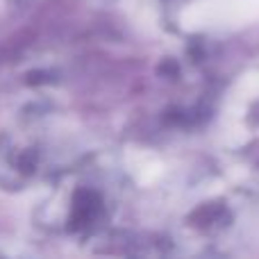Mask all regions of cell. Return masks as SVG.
<instances>
[{
    "mask_svg": "<svg viewBox=\"0 0 259 259\" xmlns=\"http://www.w3.org/2000/svg\"><path fill=\"white\" fill-rule=\"evenodd\" d=\"M114 205V187L103 173L89 168L71 170L41 202L36 223L53 234L98 237L112 221Z\"/></svg>",
    "mask_w": 259,
    "mask_h": 259,
    "instance_id": "obj_1",
    "label": "cell"
},
{
    "mask_svg": "<svg viewBox=\"0 0 259 259\" xmlns=\"http://www.w3.org/2000/svg\"><path fill=\"white\" fill-rule=\"evenodd\" d=\"M48 166V146L39 121H23L0 130V184L21 189L36 180Z\"/></svg>",
    "mask_w": 259,
    "mask_h": 259,
    "instance_id": "obj_2",
    "label": "cell"
},
{
    "mask_svg": "<svg viewBox=\"0 0 259 259\" xmlns=\"http://www.w3.org/2000/svg\"><path fill=\"white\" fill-rule=\"evenodd\" d=\"M5 5H9V7H25V5H30L32 0H3Z\"/></svg>",
    "mask_w": 259,
    "mask_h": 259,
    "instance_id": "obj_3",
    "label": "cell"
}]
</instances>
